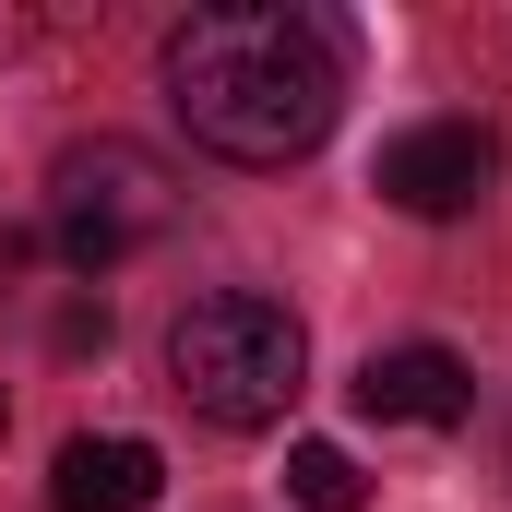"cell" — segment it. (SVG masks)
Wrapping results in <instances>:
<instances>
[{
	"label": "cell",
	"mask_w": 512,
	"mask_h": 512,
	"mask_svg": "<svg viewBox=\"0 0 512 512\" xmlns=\"http://www.w3.org/2000/svg\"><path fill=\"white\" fill-rule=\"evenodd\" d=\"M0 429H12V393H0Z\"/></svg>",
	"instance_id": "cell-8"
},
{
	"label": "cell",
	"mask_w": 512,
	"mask_h": 512,
	"mask_svg": "<svg viewBox=\"0 0 512 512\" xmlns=\"http://www.w3.org/2000/svg\"><path fill=\"white\" fill-rule=\"evenodd\" d=\"M465 405H477V370L453 346H382L358 370V417H382V429H453Z\"/></svg>",
	"instance_id": "cell-5"
},
{
	"label": "cell",
	"mask_w": 512,
	"mask_h": 512,
	"mask_svg": "<svg viewBox=\"0 0 512 512\" xmlns=\"http://www.w3.org/2000/svg\"><path fill=\"white\" fill-rule=\"evenodd\" d=\"M489 179H501V143L477 120H417V131H393L382 143V167H370V191H382L393 215H477L489 203Z\"/></svg>",
	"instance_id": "cell-4"
},
{
	"label": "cell",
	"mask_w": 512,
	"mask_h": 512,
	"mask_svg": "<svg viewBox=\"0 0 512 512\" xmlns=\"http://www.w3.org/2000/svg\"><path fill=\"white\" fill-rule=\"evenodd\" d=\"M298 370H310V334L286 298H251V286H215L167 322V382L191 417L215 429H274L298 405Z\"/></svg>",
	"instance_id": "cell-2"
},
{
	"label": "cell",
	"mask_w": 512,
	"mask_h": 512,
	"mask_svg": "<svg viewBox=\"0 0 512 512\" xmlns=\"http://www.w3.org/2000/svg\"><path fill=\"white\" fill-rule=\"evenodd\" d=\"M286 501L298 512H370V477H358L346 441H298V453H286Z\"/></svg>",
	"instance_id": "cell-7"
},
{
	"label": "cell",
	"mask_w": 512,
	"mask_h": 512,
	"mask_svg": "<svg viewBox=\"0 0 512 512\" xmlns=\"http://www.w3.org/2000/svg\"><path fill=\"white\" fill-rule=\"evenodd\" d=\"M155 489H167L155 441H72L60 477H48V512H143Z\"/></svg>",
	"instance_id": "cell-6"
},
{
	"label": "cell",
	"mask_w": 512,
	"mask_h": 512,
	"mask_svg": "<svg viewBox=\"0 0 512 512\" xmlns=\"http://www.w3.org/2000/svg\"><path fill=\"white\" fill-rule=\"evenodd\" d=\"M167 108L227 167H298L346 108V48L298 0H215L167 36Z\"/></svg>",
	"instance_id": "cell-1"
},
{
	"label": "cell",
	"mask_w": 512,
	"mask_h": 512,
	"mask_svg": "<svg viewBox=\"0 0 512 512\" xmlns=\"http://www.w3.org/2000/svg\"><path fill=\"white\" fill-rule=\"evenodd\" d=\"M179 227V179H167V155H143L120 131H96V143H72L60 167H48V239L72 274H120L131 251H155Z\"/></svg>",
	"instance_id": "cell-3"
}]
</instances>
